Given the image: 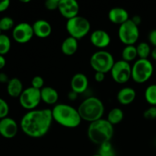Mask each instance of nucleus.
<instances>
[{"label": "nucleus", "mask_w": 156, "mask_h": 156, "mask_svg": "<svg viewBox=\"0 0 156 156\" xmlns=\"http://www.w3.org/2000/svg\"><path fill=\"white\" fill-rule=\"evenodd\" d=\"M53 121L50 109L32 110L21 118L20 126L26 136L31 138H41L47 135Z\"/></svg>", "instance_id": "obj_1"}, {"label": "nucleus", "mask_w": 156, "mask_h": 156, "mask_svg": "<svg viewBox=\"0 0 156 156\" xmlns=\"http://www.w3.org/2000/svg\"><path fill=\"white\" fill-rule=\"evenodd\" d=\"M52 111L53 119L56 123L66 128H76L81 124L82 118L78 109L66 104L55 105Z\"/></svg>", "instance_id": "obj_2"}, {"label": "nucleus", "mask_w": 156, "mask_h": 156, "mask_svg": "<svg viewBox=\"0 0 156 156\" xmlns=\"http://www.w3.org/2000/svg\"><path fill=\"white\" fill-rule=\"evenodd\" d=\"M114 133V126L107 119H100L90 123L87 130L88 140L91 143L101 146L108 142H111Z\"/></svg>", "instance_id": "obj_3"}, {"label": "nucleus", "mask_w": 156, "mask_h": 156, "mask_svg": "<svg viewBox=\"0 0 156 156\" xmlns=\"http://www.w3.org/2000/svg\"><path fill=\"white\" fill-rule=\"evenodd\" d=\"M78 111L82 120L91 123L102 118L105 113V105L98 98L91 96L80 104Z\"/></svg>", "instance_id": "obj_4"}, {"label": "nucleus", "mask_w": 156, "mask_h": 156, "mask_svg": "<svg viewBox=\"0 0 156 156\" xmlns=\"http://www.w3.org/2000/svg\"><path fill=\"white\" fill-rule=\"evenodd\" d=\"M66 28L69 37L76 40H80L89 33L91 30V24L86 18L78 15L71 19L67 20Z\"/></svg>", "instance_id": "obj_5"}, {"label": "nucleus", "mask_w": 156, "mask_h": 156, "mask_svg": "<svg viewBox=\"0 0 156 156\" xmlns=\"http://www.w3.org/2000/svg\"><path fill=\"white\" fill-rule=\"evenodd\" d=\"M114 61V56L110 52L106 50H98L92 54L90 59V65L95 73L106 74L111 72Z\"/></svg>", "instance_id": "obj_6"}, {"label": "nucleus", "mask_w": 156, "mask_h": 156, "mask_svg": "<svg viewBox=\"0 0 156 156\" xmlns=\"http://www.w3.org/2000/svg\"><path fill=\"white\" fill-rule=\"evenodd\" d=\"M154 66L148 59H139L132 66V79L138 84H143L150 79L153 75Z\"/></svg>", "instance_id": "obj_7"}, {"label": "nucleus", "mask_w": 156, "mask_h": 156, "mask_svg": "<svg viewBox=\"0 0 156 156\" xmlns=\"http://www.w3.org/2000/svg\"><path fill=\"white\" fill-rule=\"evenodd\" d=\"M118 37L121 43L126 46L134 45L140 37L139 27L129 18L127 21L119 27Z\"/></svg>", "instance_id": "obj_8"}, {"label": "nucleus", "mask_w": 156, "mask_h": 156, "mask_svg": "<svg viewBox=\"0 0 156 156\" xmlns=\"http://www.w3.org/2000/svg\"><path fill=\"white\" fill-rule=\"evenodd\" d=\"M110 73L113 80L118 84H125L132 79V66L123 59L115 61Z\"/></svg>", "instance_id": "obj_9"}, {"label": "nucleus", "mask_w": 156, "mask_h": 156, "mask_svg": "<svg viewBox=\"0 0 156 156\" xmlns=\"http://www.w3.org/2000/svg\"><path fill=\"white\" fill-rule=\"evenodd\" d=\"M18 98L20 105L23 108L28 111L35 110L41 101V90L30 86L24 89Z\"/></svg>", "instance_id": "obj_10"}, {"label": "nucleus", "mask_w": 156, "mask_h": 156, "mask_svg": "<svg viewBox=\"0 0 156 156\" xmlns=\"http://www.w3.org/2000/svg\"><path fill=\"white\" fill-rule=\"evenodd\" d=\"M33 27L29 23L21 22L16 24L12 30V37L18 44H26L33 38Z\"/></svg>", "instance_id": "obj_11"}, {"label": "nucleus", "mask_w": 156, "mask_h": 156, "mask_svg": "<svg viewBox=\"0 0 156 156\" xmlns=\"http://www.w3.org/2000/svg\"><path fill=\"white\" fill-rule=\"evenodd\" d=\"M58 10L66 19H71L79 15V5L76 0H60Z\"/></svg>", "instance_id": "obj_12"}, {"label": "nucleus", "mask_w": 156, "mask_h": 156, "mask_svg": "<svg viewBox=\"0 0 156 156\" xmlns=\"http://www.w3.org/2000/svg\"><path fill=\"white\" fill-rule=\"evenodd\" d=\"M18 126L17 122L11 117L0 120V135L6 139H12L17 135Z\"/></svg>", "instance_id": "obj_13"}, {"label": "nucleus", "mask_w": 156, "mask_h": 156, "mask_svg": "<svg viewBox=\"0 0 156 156\" xmlns=\"http://www.w3.org/2000/svg\"><path fill=\"white\" fill-rule=\"evenodd\" d=\"M111 36L106 30H95L91 34L90 41L91 44L97 48H105L111 44Z\"/></svg>", "instance_id": "obj_14"}, {"label": "nucleus", "mask_w": 156, "mask_h": 156, "mask_svg": "<svg viewBox=\"0 0 156 156\" xmlns=\"http://www.w3.org/2000/svg\"><path fill=\"white\" fill-rule=\"evenodd\" d=\"M72 91H75L78 94H83L87 91L88 87V79L83 73H76L71 79L70 82Z\"/></svg>", "instance_id": "obj_15"}, {"label": "nucleus", "mask_w": 156, "mask_h": 156, "mask_svg": "<svg viewBox=\"0 0 156 156\" xmlns=\"http://www.w3.org/2000/svg\"><path fill=\"white\" fill-rule=\"evenodd\" d=\"M34 34L38 38L45 39L49 37L52 33V26L47 21L39 19L35 21L32 25Z\"/></svg>", "instance_id": "obj_16"}, {"label": "nucleus", "mask_w": 156, "mask_h": 156, "mask_svg": "<svg viewBox=\"0 0 156 156\" xmlns=\"http://www.w3.org/2000/svg\"><path fill=\"white\" fill-rule=\"evenodd\" d=\"M108 19L113 24L121 25L129 19V13L123 8H113L108 12Z\"/></svg>", "instance_id": "obj_17"}, {"label": "nucleus", "mask_w": 156, "mask_h": 156, "mask_svg": "<svg viewBox=\"0 0 156 156\" xmlns=\"http://www.w3.org/2000/svg\"><path fill=\"white\" fill-rule=\"evenodd\" d=\"M136 97V91L130 87H124L117 92V100L120 105H129L134 101Z\"/></svg>", "instance_id": "obj_18"}, {"label": "nucleus", "mask_w": 156, "mask_h": 156, "mask_svg": "<svg viewBox=\"0 0 156 156\" xmlns=\"http://www.w3.org/2000/svg\"><path fill=\"white\" fill-rule=\"evenodd\" d=\"M41 101L49 105L56 104L59 99V94L55 88L50 86H44L41 90Z\"/></svg>", "instance_id": "obj_19"}, {"label": "nucleus", "mask_w": 156, "mask_h": 156, "mask_svg": "<svg viewBox=\"0 0 156 156\" xmlns=\"http://www.w3.org/2000/svg\"><path fill=\"white\" fill-rule=\"evenodd\" d=\"M7 93L12 98H19L23 92V84L18 78L10 79L6 86Z\"/></svg>", "instance_id": "obj_20"}, {"label": "nucleus", "mask_w": 156, "mask_h": 156, "mask_svg": "<svg viewBox=\"0 0 156 156\" xmlns=\"http://www.w3.org/2000/svg\"><path fill=\"white\" fill-rule=\"evenodd\" d=\"M78 48H79V43L78 40L72 37H68L66 38L62 43L61 45V50L62 53L66 56H73L77 52Z\"/></svg>", "instance_id": "obj_21"}, {"label": "nucleus", "mask_w": 156, "mask_h": 156, "mask_svg": "<svg viewBox=\"0 0 156 156\" xmlns=\"http://www.w3.org/2000/svg\"><path fill=\"white\" fill-rule=\"evenodd\" d=\"M124 117L123 111L119 108H114L109 111L107 117V120L113 126L117 125L122 122Z\"/></svg>", "instance_id": "obj_22"}, {"label": "nucleus", "mask_w": 156, "mask_h": 156, "mask_svg": "<svg viewBox=\"0 0 156 156\" xmlns=\"http://www.w3.org/2000/svg\"><path fill=\"white\" fill-rule=\"evenodd\" d=\"M137 56L136 47L134 45L126 46L122 51V59L127 62L133 61Z\"/></svg>", "instance_id": "obj_23"}, {"label": "nucleus", "mask_w": 156, "mask_h": 156, "mask_svg": "<svg viewBox=\"0 0 156 156\" xmlns=\"http://www.w3.org/2000/svg\"><path fill=\"white\" fill-rule=\"evenodd\" d=\"M145 99L151 106H156V84H152L146 88Z\"/></svg>", "instance_id": "obj_24"}, {"label": "nucleus", "mask_w": 156, "mask_h": 156, "mask_svg": "<svg viewBox=\"0 0 156 156\" xmlns=\"http://www.w3.org/2000/svg\"><path fill=\"white\" fill-rule=\"evenodd\" d=\"M136 51L137 56L140 57V59H148L149 56L151 55V50L150 45L146 42H141L136 46Z\"/></svg>", "instance_id": "obj_25"}, {"label": "nucleus", "mask_w": 156, "mask_h": 156, "mask_svg": "<svg viewBox=\"0 0 156 156\" xmlns=\"http://www.w3.org/2000/svg\"><path fill=\"white\" fill-rule=\"evenodd\" d=\"M11 40L9 37L4 34H0V55L4 56L7 54L11 49Z\"/></svg>", "instance_id": "obj_26"}, {"label": "nucleus", "mask_w": 156, "mask_h": 156, "mask_svg": "<svg viewBox=\"0 0 156 156\" xmlns=\"http://www.w3.org/2000/svg\"><path fill=\"white\" fill-rule=\"evenodd\" d=\"M98 154L101 156H116V151L111 142H108L101 145Z\"/></svg>", "instance_id": "obj_27"}, {"label": "nucleus", "mask_w": 156, "mask_h": 156, "mask_svg": "<svg viewBox=\"0 0 156 156\" xmlns=\"http://www.w3.org/2000/svg\"><path fill=\"white\" fill-rule=\"evenodd\" d=\"M15 27V21L11 17L5 16L0 19V30L1 31H7V30L13 29Z\"/></svg>", "instance_id": "obj_28"}, {"label": "nucleus", "mask_w": 156, "mask_h": 156, "mask_svg": "<svg viewBox=\"0 0 156 156\" xmlns=\"http://www.w3.org/2000/svg\"><path fill=\"white\" fill-rule=\"evenodd\" d=\"M9 113V106L4 99L0 98V120L8 117Z\"/></svg>", "instance_id": "obj_29"}, {"label": "nucleus", "mask_w": 156, "mask_h": 156, "mask_svg": "<svg viewBox=\"0 0 156 156\" xmlns=\"http://www.w3.org/2000/svg\"><path fill=\"white\" fill-rule=\"evenodd\" d=\"M31 87L36 89L41 90L44 87V80L43 77L40 76H36L32 79Z\"/></svg>", "instance_id": "obj_30"}, {"label": "nucleus", "mask_w": 156, "mask_h": 156, "mask_svg": "<svg viewBox=\"0 0 156 156\" xmlns=\"http://www.w3.org/2000/svg\"><path fill=\"white\" fill-rule=\"evenodd\" d=\"M143 117L147 120L156 119V106H151L143 112Z\"/></svg>", "instance_id": "obj_31"}, {"label": "nucleus", "mask_w": 156, "mask_h": 156, "mask_svg": "<svg viewBox=\"0 0 156 156\" xmlns=\"http://www.w3.org/2000/svg\"><path fill=\"white\" fill-rule=\"evenodd\" d=\"M59 1L60 0H47L44 3V5H45V8L47 10H56L59 8Z\"/></svg>", "instance_id": "obj_32"}, {"label": "nucleus", "mask_w": 156, "mask_h": 156, "mask_svg": "<svg viewBox=\"0 0 156 156\" xmlns=\"http://www.w3.org/2000/svg\"><path fill=\"white\" fill-rule=\"evenodd\" d=\"M148 40H149V42L154 47H156V29L152 30L149 32V35H148Z\"/></svg>", "instance_id": "obj_33"}, {"label": "nucleus", "mask_w": 156, "mask_h": 156, "mask_svg": "<svg viewBox=\"0 0 156 156\" xmlns=\"http://www.w3.org/2000/svg\"><path fill=\"white\" fill-rule=\"evenodd\" d=\"M10 5V1L9 0H3L0 1V12H5L9 9Z\"/></svg>", "instance_id": "obj_34"}, {"label": "nucleus", "mask_w": 156, "mask_h": 156, "mask_svg": "<svg viewBox=\"0 0 156 156\" xmlns=\"http://www.w3.org/2000/svg\"><path fill=\"white\" fill-rule=\"evenodd\" d=\"M94 78L97 82H102L105 79V74L102 73H95Z\"/></svg>", "instance_id": "obj_35"}, {"label": "nucleus", "mask_w": 156, "mask_h": 156, "mask_svg": "<svg viewBox=\"0 0 156 156\" xmlns=\"http://www.w3.org/2000/svg\"><path fill=\"white\" fill-rule=\"evenodd\" d=\"M10 80V79L9 78V76L5 74V73H0V83L7 84L9 82V81Z\"/></svg>", "instance_id": "obj_36"}, {"label": "nucleus", "mask_w": 156, "mask_h": 156, "mask_svg": "<svg viewBox=\"0 0 156 156\" xmlns=\"http://www.w3.org/2000/svg\"><path fill=\"white\" fill-rule=\"evenodd\" d=\"M130 19L132 20L133 22L136 25L138 26V27L140 25V24H141L142 18L140 15H134V16L132 18H130Z\"/></svg>", "instance_id": "obj_37"}, {"label": "nucleus", "mask_w": 156, "mask_h": 156, "mask_svg": "<svg viewBox=\"0 0 156 156\" xmlns=\"http://www.w3.org/2000/svg\"><path fill=\"white\" fill-rule=\"evenodd\" d=\"M78 95H79V94H78L77 93L71 90L68 94V98L69 99L70 101H76V99H77Z\"/></svg>", "instance_id": "obj_38"}, {"label": "nucleus", "mask_w": 156, "mask_h": 156, "mask_svg": "<svg viewBox=\"0 0 156 156\" xmlns=\"http://www.w3.org/2000/svg\"><path fill=\"white\" fill-rule=\"evenodd\" d=\"M6 65V59L4 57V56L0 55V70L2 69Z\"/></svg>", "instance_id": "obj_39"}, {"label": "nucleus", "mask_w": 156, "mask_h": 156, "mask_svg": "<svg viewBox=\"0 0 156 156\" xmlns=\"http://www.w3.org/2000/svg\"><path fill=\"white\" fill-rule=\"evenodd\" d=\"M151 56L154 60L156 61V47H154V49L151 52Z\"/></svg>", "instance_id": "obj_40"}, {"label": "nucleus", "mask_w": 156, "mask_h": 156, "mask_svg": "<svg viewBox=\"0 0 156 156\" xmlns=\"http://www.w3.org/2000/svg\"><path fill=\"white\" fill-rule=\"evenodd\" d=\"M21 2H24V3H28V2H30V0H21Z\"/></svg>", "instance_id": "obj_41"}, {"label": "nucleus", "mask_w": 156, "mask_h": 156, "mask_svg": "<svg viewBox=\"0 0 156 156\" xmlns=\"http://www.w3.org/2000/svg\"><path fill=\"white\" fill-rule=\"evenodd\" d=\"M92 156H101V155H99V154H96V155H93Z\"/></svg>", "instance_id": "obj_42"}, {"label": "nucleus", "mask_w": 156, "mask_h": 156, "mask_svg": "<svg viewBox=\"0 0 156 156\" xmlns=\"http://www.w3.org/2000/svg\"><path fill=\"white\" fill-rule=\"evenodd\" d=\"M1 32H2V31H1V30H0V34H2V33H1Z\"/></svg>", "instance_id": "obj_43"}]
</instances>
